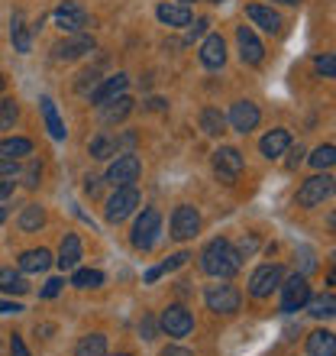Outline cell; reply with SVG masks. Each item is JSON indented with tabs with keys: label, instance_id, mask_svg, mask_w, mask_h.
<instances>
[{
	"label": "cell",
	"instance_id": "obj_24",
	"mask_svg": "<svg viewBox=\"0 0 336 356\" xmlns=\"http://www.w3.org/2000/svg\"><path fill=\"white\" fill-rule=\"evenodd\" d=\"M52 266V253L49 250H26V253L19 256V272H46Z\"/></svg>",
	"mask_w": 336,
	"mask_h": 356
},
{
	"label": "cell",
	"instance_id": "obj_23",
	"mask_svg": "<svg viewBox=\"0 0 336 356\" xmlns=\"http://www.w3.org/2000/svg\"><path fill=\"white\" fill-rule=\"evenodd\" d=\"M42 117H46V127H49V136H52V140H65L68 136V130H65V123H62V117H58V111H56V101H52V97H42Z\"/></svg>",
	"mask_w": 336,
	"mask_h": 356
},
{
	"label": "cell",
	"instance_id": "obj_2",
	"mask_svg": "<svg viewBox=\"0 0 336 356\" xmlns=\"http://www.w3.org/2000/svg\"><path fill=\"white\" fill-rule=\"evenodd\" d=\"M159 234H162V214L156 211V207H146L140 217H136V224H133V234H130V240H133V246L136 250H152L156 246V240H159Z\"/></svg>",
	"mask_w": 336,
	"mask_h": 356
},
{
	"label": "cell",
	"instance_id": "obj_6",
	"mask_svg": "<svg viewBox=\"0 0 336 356\" xmlns=\"http://www.w3.org/2000/svg\"><path fill=\"white\" fill-rule=\"evenodd\" d=\"M204 301H207V308L214 311V314H236V311H240L243 295H240V289H236V285H207V289H204Z\"/></svg>",
	"mask_w": 336,
	"mask_h": 356
},
{
	"label": "cell",
	"instance_id": "obj_42",
	"mask_svg": "<svg viewBox=\"0 0 336 356\" xmlns=\"http://www.w3.org/2000/svg\"><path fill=\"white\" fill-rule=\"evenodd\" d=\"M10 356H29V350H26V343H23V337H10Z\"/></svg>",
	"mask_w": 336,
	"mask_h": 356
},
{
	"label": "cell",
	"instance_id": "obj_10",
	"mask_svg": "<svg viewBox=\"0 0 336 356\" xmlns=\"http://www.w3.org/2000/svg\"><path fill=\"white\" fill-rule=\"evenodd\" d=\"M52 19H56V26L62 29V33H84V26H87V10L81 7V3H75V0H62L56 7V13H52Z\"/></svg>",
	"mask_w": 336,
	"mask_h": 356
},
{
	"label": "cell",
	"instance_id": "obj_14",
	"mask_svg": "<svg viewBox=\"0 0 336 356\" xmlns=\"http://www.w3.org/2000/svg\"><path fill=\"white\" fill-rule=\"evenodd\" d=\"M259 120H262V113L252 101H236L233 107H230V127H233L236 133H243V136L255 130Z\"/></svg>",
	"mask_w": 336,
	"mask_h": 356
},
{
	"label": "cell",
	"instance_id": "obj_48",
	"mask_svg": "<svg viewBox=\"0 0 336 356\" xmlns=\"http://www.w3.org/2000/svg\"><path fill=\"white\" fill-rule=\"evenodd\" d=\"M140 330H142V337H146V340H152V337H156V324H152V318H146V321H142V324H140Z\"/></svg>",
	"mask_w": 336,
	"mask_h": 356
},
{
	"label": "cell",
	"instance_id": "obj_41",
	"mask_svg": "<svg viewBox=\"0 0 336 356\" xmlns=\"http://www.w3.org/2000/svg\"><path fill=\"white\" fill-rule=\"evenodd\" d=\"M298 256H301V275H308V272H314V250L310 246H301L298 250Z\"/></svg>",
	"mask_w": 336,
	"mask_h": 356
},
{
	"label": "cell",
	"instance_id": "obj_57",
	"mask_svg": "<svg viewBox=\"0 0 336 356\" xmlns=\"http://www.w3.org/2000/svg\"><path fill=\"white\" fill-rule=\"evenodd\" d=\"M117 356H133V353H117Z\"/></svg>",
	"mask_w": 336,
	"mask_h": 356
},
{
	"label": "cell",
	"instance_id": "obj_56",
	"mask_svg": "<svg viewBox=\"0 0 336 356\" xmlns=\"http://www.w3.org/2000/svg\"><path fill=\"white\" fill-rule=\"evenodd\" d=\"M178 3H185V7H191V3H194V0H178Z\"/></svg>",
	"mask_w": 336,
	"mask_h": 356
},
{
	"label": "cell",
	"instance_id": "obj_5",
	"mask_svg": "<svg viewBox=\"0 0 336 356\" xmlns=\"http://www.w3.org/2000/svg\"><path fill=\"white\" fill-rule=\"evenodd\" d=\"M333 188H336L333 175H327V172H324V175L308 178V181L298 188L294 201H298V207H317V204H324V201L333 195Z\"/></svg>",
	"mask_w": 336,
	"mask_h": 356
},
{
	"label": "cell",
	"instance_id": "obj_7",
	"mask_svg": "<svg viewBox=\"0 0 336 356\" xmlns=\"http://www.w3.org/2000/svg\"><path fill=\"white\" fill-rule=\"evenodd\" d=\"M136 207H140V191H136V185H126V188H117V191L110 195L103 214H107L110 224H120V220H126Z\"/></svg>",
	"mask_w": 336,
	"mask_h": 356
},
{
	"label": "cell",
	"instance_id": "obj_54",
	"mask_svg": "<svg viewBox=\"0 0 336 356\" xmlns=\"http://www.w3.org/2000/svg\"><path fill=\"white\" fill-rule=\"evenodd\" d=\"M3 88H7V78H3V72H0V91H3Z\"/></svg>",
	"mask_w": 336,
	"mask_h": 356
},
{
	"label": "cell",
	"instance_id": "obj_11",
	"mask_svg": "<svg viewBox=\"0 0 336 356\" xmlns=\"http://www.w3.org/2000/svg\"><path fill=\"white\" fill-rule=\"evenodd\" d=\"M281 282H285V269L281 266H259L249 275V295L252 298H269Z\"/></svg>",
	"mask_w": 336,
	"mask_h": 356
},
{
	"label": "cell",
	"instance_id": "obj_52",
	"mask_svg": "<svg viewBox=\"0 0 336 356\" xmlns=\"http://www.w3.org/2000/svg\"><path fill=\"white\" fill-rule=\"evenodd\" d=\"M330 285H336V253H333V272H330Z\"/></svg>",
	"mask_w": 336,
	"mask_h": 356
},
{
	"label": "cell",
	"instance_id": "obj_40",
	"mask_svg": "<svg viewBox=\"0 0 336 356\" xmlns=\"http://www.w3.org/2000/svg\"><path fill=\"white\" fill-rule=\"evenodd\" d=\"M0 175H3V178H17L19 175V162L0 152Z\"/></svg>",
	"mask_w": 336,
	"mask_h": 356
},
{
	"label": "cell",
	"instance_id": "obj_4",
	"mask_svg": "<svg viewBox=\"0 0 336 356\" xmlns=\"http://www.w3.org/2000/svg\"><path fill=\"white\" fill-rule=\"evenodd\" d=\"M140 172H142L140 156H136V152H120V156L110 162V169H107L103 178H107V185H113V188H126L140 178Z\"/></svg>",
	"mask_w": 336,
	"mask_h": 356
},
{
	"label": "cell",
	"instance_id": "obj_12",
	"mask_svg": "<svg viewBox=\"0 0 336 356\" xmlns=\"http://www.w3.org/2000/svg\"><path fill=\"white\" fill-rule=\"evenodd\" d=\"M197 230H201V214H197V207L178 204L175 214H171V236H175V240H191Z\"/></svg>",
	"mask_w": 336,
	"mask_h": 356
},
{
	"label": "cell",
	"instance_id": "obj_22",
	"mask_svg": "<svg viewBox=\"0 0 336 356\" xmlns=\"http://www.w3.org/2000/svg\"><path fill=\"white\" fill-rule=\"evenodd\" d=\"M310 356H336V334L333 330H314L308 337Z\"/></svg>",
	"mask_w": 336,
	"mask_h": 356
},
{
	"label": "cell",
	"instance_id": "obj_28",
	"mask_svg": "<svg viewBox=\"0 0 336 356\" xmlns=\"http://www.w3.org/2000/svg\"><path fill=\"white\" fill-rule=\"evenodd\" d=\"M75 356H107V337L103 334H84L78 340Z\"/></svg>",
	"mask_w": 336,
	"mask_h": 356
},
{
	"label": "cell",
	"instance_id": "obj_55",
	"mask_svg": "<svg viewBox=\"0 0 336 356\" xmlns=\"http://www.w3.org/2000/svg\"><path fill=\"white\" fill-rule=\"evenodd\" d=\"M278 3H288V7H294V3H301V0H278Z\"/></svg>",
	"mask_w": 336,
	"mask_h": 356
},
{
	"label": "cell",
	"instance_id": "obj_20",
	"mask_svg": "<svg viewBox=\"0 0 336 356\" xmlns=\"http://www.w3.org/2000/svg\"><path fill=\"white\" fill-rule=\"evenodd\" d=\"M246 17H249L259 29H265V33H278V29H281V17L271 7H262V3L246 7Z\"/></svg>",
	"mask_w": 336,
	"mask_h": 356
},
{
	"label": "cell",
	"instance_id": "obj_9",
	"mask_svg": "<svg viewBox=\"0 0 336 356\" xmlns=\"http://www.w3.org/2000/svg\"><path fill=\"white\" fill-rule=\"evenodd\" d=\"M162 330H165L168 337H187L191 330H194V318H191V311L185 308V305H168L165 311H162V318H159Z\"/></svg>",
	"mask_w": 336,
	"mask_h": 356
},
{
	"label": "cell",
	"instance_id": "obj_3",
	"mask_svg": "<svg viewBox=\"0 0 336 356\" xmlns=\"http://www.w3.org/2000/svg\"><path fill=\"white\" fill-rule=\"evenodd\" d=\"M278 289H281V311H285V314H294V311L308 308V301H310L308 275L294 272V275H288V279L281 282Z\"/></svg>",
	"mask_w": 336,
	"mask_h": 356
},
{
	"label": "cell",
	"instance_id": "obj_39",
	"mask_svg": "<svg viewBox=\"0 0 336 356\" xmlns=\"http://www.w3.org/2000/svg\"><path fill=\"white\" fill-rule=\"evenodd\" d=\"M113 152H117V149H113L110 136H103V133H101V136H94V140H91V156H94V159H110Z\"/></svg>",
	"mask_w": 336,
	"mask_h": 356
},
{
	"label": "cell",
	"instance_id": "obj_36",
	"mask_svg": "<svg viewBox=\"0 0 336 356\" xmlns=\"http://www.w3.org/2000/svg\"><path fill=\"white\" fill-rule=\"evenodd\" d=\"M19 178H23V185H26V188H39V181H42V162L29 159L26 165L19 169Z\"/></svg>",
	"mask_w": 336,
	"mask_h": 356
},
{
	"label": "cell",
	"instance_id": "obj_49",
	"mask_svg": "<svg viewBox=\"0 0 336 356\" xmlns=\"http://www.w3.org/2000/svg\"><path fill=\"white\" fill-rule=\"evenodd\" d=\"M162 356H194V353H191V350H185V347H168Z\"/></svg>",
	"mask_w": 336,
	"mask_h": 356
},
{
	"label": "cell",
	"instance_id": "obj_21",
	"mask_svg": "<svg viewBox=\"0 0 336 356\" xmlns=\"http://www.w3.org/2000/svg\"><path fill=\"white\" fill-rule=\"evenodd\" d=\"M56 263L62 266V269H78V263H81V240H78V234H65V240L58 246Z\"/></svg>",
	"mask_w": 336,
	"mask_h": 356
},
{
	"label": "cell",
	"instance_id": "obj_26",
	"mask_svg": "<svg viewBox=\"0 0 336 356\" xmlns=\"http://www.w3.org/2000/svg\"><path fill=\"white\" fill-rule=\"evenodd\" d=\"M130 111H133V97L120 94L117 101H107V104H103V107H101V117H103V123H120Z\"/></svg>",
	"mask_w": 336,
	"mask_h": 356
},
{
	"label": "cell",
	"instance_id": "obj_1",
	"mask_svg": "<svg viewBox=\"0 0 336 356\" xmlns=\"http://www.w3.org/2000/svg\"><path fill=\"white\" fill-rule=\"evenodd\" d=\"M240 259L243 256L236 253V246L230 243V240H224V236H217V240H210V243L204 246V253H201V269L207 272V275H214V279H230V275H236L240 272Z\"/></svg>",
	"mask_w": 336,
	"mask_h": 356
},
{
	"label": "cell",
	"instance_id": "obj_27",
	"mask_svg": "<svg viewBox=\"0 0 336 356\" xmlns=\"http://www.w3.org/2000/svg\"><path fill=\"white\" fill-rule=\"evenodd\" d=\"M10 36H13V46H17V52H29L33 49V39H29V26L23 23V13H13L10 17Z\"/></svg>",
	"mask_w": 336,
	"mask_h": 356
},
{
	"label": "cell",
	"instance_id": "obj_44",
	"mask_svg": "<svg viewBox=\"0 0 336 356\" xmlns=\"http://www.w3.org/2000/svg\"><path fill=\"white\" fill-rule=\"evenodd\" d=\"M84 191H87V195H97V191H101V178L87 175V178H84Z\"/></svg>",
	"mask_w": 336,
	"mask_h": 356
},
{
	"label": "cell",
	"instance_id": "obj_29",
	"mask_svg": "<svg viewBox=\"0 0 336 356\" xmlns=\"http://www.w3.org/2000/svg\"><path fill=\"white\" fill-rule=\"evenodd\" d=\"M42 224H46V211H42V207L39 204L23 207V214H19V230H23V234H36Z\"/></svg>",
	"mask_w": 336,
	"mask_h": 356
},
{
	"label": "cell",
	"instance_id": "obj_32",
	"mask_svg": "<svg viewBox=\"0 0 336 356\" xmlns=\"http://www.w3.org/2000/svg\"><path fill=\"white\" fill-rule=\"evenodd\" d=\"M308 311L314 314V318H336V295L327 291V295H320V298H310Z\"/></svg>",
	"mask_w": 336,
	"mask_h": 356
},
{
	"label": "cell",
	"instance_id": "obj_46",
	"mask_svg": "<svg viewBox=\"0 0 336 356\" xmlns=\"http://www.w3.org/2000/svg\"><path fill=\"white\" fill-rule=\"evenodd\" d=\"M10 195H13V181H10V178H3V175H0V201H7Z\"/></svg>",
	"mask_w": 336,
	"mask_h": 356
},
{
	"label": "cell",
	"instance_id": "obj_51",
	"mask_svg": "<svg viewBox=\"0 0 336 356\" xmlns=\"http://www.w3.org/2000/svg\"><path fill=\"white\" fill-rule=\"evenodd\" d=\"M327 224H330V230L336 234V211H330V217H327Z\"/></svg>",
	"mask_w": 336,
	"mask_h": 356
},
{
	"label": "cell",
	"instance_id": "obj_17",
	"mask_svg": "<svg viewBox=\"0 0 336 356\" xmlns=\"http://www.w3.org/2000/svg\"><path fill=\"white\" fill-rule=\"evenodd\" d=\"M156 17H159L165 26H171V29L191 26V7H185V3H159Z\"/></svg>",
	"mask_w": 336,
	"mask_h": 356
},
{
	"label": "cell",
	"instance_id": "obj_35",
	"mask_svg": "<svg viewBox=\"0 0 336 356\" xmlns=\"http://www.w3.org/2000/svg\"><path fill=\"white\" fill-rule=\"evenodd\" d=\"M19 117V107L13 97H0V130H13V123Z\"/></svg>",
	"mask_w": 336,
	"mask_h": 356
},
{
	"label": "cell",
	"instance_id": "obj_30",
	"mask_svg": "<svg viewBox=\"0 0 336 356\" xmlns=\"http://www.w3.org/2000/svg\"><path fill=\"white\" fill-rule=\"evenodd\" d=\"M0 152L19 162V159H26V156H33V143H29L26 136H10V140L0 143Z\"/></svg>",
	"mask_w": 336,
	"mask_h": 356
},
{
	"label": "cell",
	"instance_id": "obj_33",
	"mask_svg": "<svg viewBox=\"0 0 336 356\" xmlns=\"http://www.w3.org/2000/svg\"><path fill=\"white\" fill-rule=\"evenodd\" d=\"M191 259V253H175V256H168L162 266H156V269H149L146 272V282H156V279H162L165 272H175V269H181V266Z\"/></svg>",
	"mask_w": 336,
	"mask_h": 356
},
{
	"label": "cell",
	"instance_id": "obj_18",
	"mask_svg": "<svg viewBox=\"0 0 336 356\" xmlns=\"http://www.w3.org/2000/svg\"><path fill=\"white\" fill-rule=\"evenodd\" d=\"M126 85H130V78H126V75H113V78H107V81H103V85L91 94V104L103 107L107 101H117L120 94H126Z\"/></svg>",
	"mask_w": 336,
	"mask_h": 356
},
{
	"label": "cell",
	"instance_id": "obj_16",
	"mask_svg": "<svg viewBox=\"0 0 336 356\" xmlns=\"http://www.w3.org/2000/svg\"><path fill=\"white\" fill-rule=\"evenodd\" d=\"M201 62L207 68H220L226 62V42L220 33H210V36L201 42Z\"/></svg>",
	"mask_w": 336,
	"mask_h": 356
},
{
	"label": "cell",
	"instance_id": "obj_50",
	"mask_svg": "<svg viewBox=\"0 0 336 356\" xmlns=\"http://www.w3.org/2000/svg\"><path fill=\"white\" fill-rule=\"evenodd\" d=\"M301 156H304V149H301V146H298V149H291V159H288V169H294V165H298V162H301Z\"/></svg>",
	"mask_w": 336,
	"mask_h": 356
},
{
	"label": "cell",
	"instance_id": "obj_34",
	"mask_svg": "<svg viewBox=\"0 0 336 356\" xmlns=\"http://www.w3.org/2000/svg\"><path fill=\"white\" fill-rule=\"evenodd\" d=\"M72 285H75V289H97V285H103V272H97V269H75Z\"/></svg>",
	"mask_w": 336,
	"mask_h": 356
},
{
	"label": "cell",
	"instance_id": "obj_47",
	"mask_svg": "<svg viewBox=\"0 0 336 356\" xmlns=\"http://www.w3.org/2000/svg\"><path fill=\"white\" fill-rule=\"evenodd\" d=\"M207 26H210V19H197L194 26H191V39H197V36H204V33H207Z\"/></svg>",
	"mask_w": 336,
	"mask_h": 356
},
{
	"label": "cell",
	"instance_id": "obj_38",
	"mask_svg": "<svg viewBox=\"0 0 336 356\" xmlns=\"http://www.w3.org/2000/svg\"><path fill=\"white\" fill-rule=\"evenodd\" d=\"M314 72L320 78H336V52H324L314 58Z\"/></svg>",
	"mask_w": 336,
	"mask_h": 356
},
{
	"label": "cell",
	"instance_id": "obj_8",
	"mask_svg": "<svg viewBox=\"0 0 336 356\" xmlns=\"http://www.w3.org/2000/svg\"><path fill=\"white\" fill-rule=\"evenodd\" d=\"M243 165H246L243 152L236 149V146H220L214 152V172L224 185H233L236 178H240V172H243Z\"/></svg>",
	"mask_w": 336,
	"mask_h": 356
},
{
	"label": "cell",
	"instance_id": "obj_15",
	"mask_svg": "<svg viewBox=\"0 0 336 356\" xmlns=\"http://www.w3.org/2000/svg\"><path fill=\"white\" fill-rule=\"evenodd\" d=\"M236 42H240V58H243L246 65H262V58H265V46H262L259 36L252 33V26L236 29Z\"/></svg>",
	"mask_w": 336,
	"mask_h": 356
},
{
	"label": "cell",
	"instance_id": "obj_43",
	"mask_svg": "<svg viewBox=\"0 0 336 356\" xmlns=\"http://www.w3.org/2000/svg\"><path fill=\"white\" fill-rule=\"evenodd\" d=\"M62 285H65L62 279H49V282H46V289H42V298H56L58 291H62Z\"/></svg>",
	"mask_w": 336,
	"mask_h": 356
},
{
	"label": "cell",
	"instance_id": "obj_19",
	"mask_svg": "<svg viewBox=\"0 0 336 356\" xmlns=\"http://www.w3.org/2000/svg\"><path fill=\"white\" fill-rule=\"evenodd\" d=\"M288 146H291V133L288 130H271V133H265L262 143H259V149H262L265 159H278L281 152H288Z\"/></svg>",
	"mask_w": 336,
	"mask_h": 356
},
{
	"label": "cell",
	"instance_id": "obj_37",
	"mask_svg": "<svg viewBox=\"0 0 336 356\" xmlns=\"http://www.w3.org/2000/svg\"><path fill=\"white\" fill-rule=\"evenodd\" d=\"M310 165H314V169H330V165H336V146H317L314 156H310Z\"/></svg>",
	"mask_w": 336,
	"mask_h": 356
},
{
	"label": "cell",
	"instance_id": "obj_13",
	"mask_svg": "<svg viewBox=\"0 0 336 356\" xmlns=\"http://www.w3.org/2000/svg\"><path fill=\"white\" fill-rule=\"evenodd\" d=\"M94 49V36H87V33H72L68 39H62L52 52H56L58 62H75V58L87 56Z\"/></svg>",
	"mask_w": 336,
	"mask_h": 356
},
{
	"label": "cell",
	"instance_id": "obj_53",
	"mask_svg": "<svg viewBox=\"0 0 336 356\" xmlns=\"http://www.w3.org/2000/svg\"><path fill=\"white\" fill-rule=\"evenodd\" d=\"M3 220H7V207H0V224H3Z\"/></svg>",
	"mask_w": 336,
	"mask_h": 356
},
{
	"label": "cell",
	"instance_id": "obj_31",
	"mask_svg": "<svg viewBox=\"0 0 336 356\" xmlns=\"http://www.w3.org/2000/svg\"><path fill=\"white\" fill-rule=\"evenodd\" d=\"M224 127H226V117L217 111V107H204V111H201V130H204L207 136H220Z\"/></svg>",
	"mask_w": 336,
	"mask_h": 356
},
{
	"label": "cell",
	"instance_id": "obj_25",
	"mask_svg": "<svg viewBox=\"0 0 336 356\" xmlns=\"http://www.w3.org/2000/svg\"><path fill=\"white\" fill-rule=\"evenodd\" d=\"M0 291H3V295H26L29 282L23 279L19 269H0Z\"/></svg>",
	"mask_w": 336,
	"mask_h": 356
},
{
	"label": "cell",
	"instance_id": "obj_45",
	"mask_svg": "<svg viewBox=\"0 0 336 356\" xmlns=\"http://www.w3.org/2000/svg\"><path fill=\"white\" fill-rule=\"evenodd\" d=\"M23 311V305H17V301H3L0 298V314H19Z\"/></svg>",
	"mask_w": 336,
	"mask_h": 356
}]
</instances>
